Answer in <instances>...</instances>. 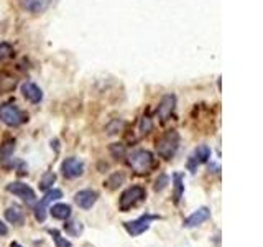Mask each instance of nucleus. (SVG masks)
Wrapping results in <instances>:
<instances>
[{
  "instance_id": "nucleus-1",
  "label": "nucleus",
  "mask_w": 263,
  "mask_h": 247,
  "mask_svg": "<svg viewBox=\"0 0 263 247\" xmlns=\"http://www.w3.org/2000/svg\"><path fill=\"white\" fill-rule=\"evenodd\" d=\"M129 165L135 173L147 175L155 168L156 161L150 150H135L133 154L129 155Z\"/></svg>"
},
{
  "instance_id": "nucleus-2",
  "label": "nucleus",
  "mask_w": 263,
  "mask_h": 247,
  "mask_svg": "<svg viewBox=\"0 0 263 247\" xmlns=\"http://www.w3.org/2000/svg\"><path fill=\"white\" fill-rule=\"evenodd\" d=\"M179 148V134L176 130H170V132L163 134V135L156 140V154L165 160L173 158Z\"/></svg>"
},
{
  "instance_id": "nucleus-3",
  "label": "nucleus",
  "mask_w": 263,
  "mask_h": 247,
  "mask_svg": "<svg viewBox=\"0 0 263 247\" xmlns=\"http://www.w3.org/2000/svg\"><path fill=\"white\" fill-rule=\"evenodd\" d=\"M0 120L8 127H18L28 120V115L13 102H5L3 106H0Z\"/></svg>"
},
{
  "instance_id": "nucleus-4",
  "label": "nucleus",
  "mask_w": 263,
  "mask_h": 247,
  "mask_svg": "<svg viewBox=\"0 0 263 247\" xmlns=\"http://www.w3.org/2000/svg\"><path fill=\"white\" fill-rule=\"evenodd\" d=\"M145 198H147V191H145L143 186H138V185L130 186V188H127L124 193H122L120 201H119V208H120V211L127 213V211L132 209L133 206L142 203Z\"/></svg>"
},
{
  "instance_id": "nucleus-5",
  "label": "nucleus",
  "mask_w": 263,
  "mask_h": 247,
  "mask_svg": "<svg viewBox=\"0 0 263 247\" xmlns=\"http://www.w3.org/2000/svg\"><path fill=\"white\" fill-rule=\"evenodd\" d=\"M156 219H160L158 214H142L138 219H135V221H127L124 223V227L125 231L129 232L132 237H137L140 234H143L145 231H148L150 226H152L153 221H156Z\"/></svg>"
},
{
  "instance_id": "nucleus-6",
  "label": "nucleus",
  "mask_w": 263,
  "mask_h": 247,
  "mask_svg": "<svg viewBox=\"0 0 263 247\" xmlns=\"http://www.w3.org/2000/svg\"><path fill=\"white\" fill-rule=\"evenodd\" d=\"M63 198V191L58 190V188H54V190H49L46 191V195H44L42 200H40V203L35 206V219L38 223H43L44 219H46V211H48V206L53 203V201H58Z\"/></svg>"
},
{
  "instance_id": "nucleus-7",
  "label": "nucleus",
  "mask_w": 263,
  "mask_h": 247,
  "mask_svg": "<svg viewBox=\"0 0 263 247\" xmlns=\"http://www.w3.org/2000/svg\"><path fill=\"white\" fill-rule=\"evenodd\" d=\"M5 190L8 193H12V195H15L18 198H22V200L25 201L28 206H33L35 201H36V193L31 186H28L26 183L23 181H13V183H8L5 186Z\"/></svg>"
},
{
  "instance_id": "nucleus-8",
  "label": "nucleus",
  "mask_w": 263,
  "mask_h": 247,
  "mask_svg": "<svg viewBox=\"0 0 263 247\" xmlns=\"http://www.w3.org/2000/svg\"><path fill=\"white\" fill-rule=\"evenodd\" d=\"M175 107H176V96H173V94H166V96H163L160 104H158V107H156L158 119H160L161 122H166V120L173 115Z\"/></svg>"
},
{
  "instance_id": "nucleus-9",
  "label": "nucleus",
  "mask_w": 263,
  "mask_h": 247,
  "mask_svg": "<svg viewBox=\"0 0 263 247\" xmlns=\"http://www.w3.org/2000/svg\"><path fill=\"white\" fill-rule=\"evenodd\" d=\"M61 172L66 178H69V180L78 178L84 173V161L79 160V158H74V157L66 158L61 165Z\"/></svg>"
},
{
  "instance_id": "nucleus-10",
  "label": "nucleus",
  "mask_w": 263,
  "mask_h": 247,
  "mask_svg": "<svg viewBox=\"0 0 263 247\" xmlns=\"http://www.w3.org/2000/svg\"><path fill=\"white\" fill-rule=\"evenodd\" d=\"M211 155H212V152H211L209 147H207V145H199L196 150H194V154L189 157V160H188L189 172H191V173L196 172L199 165L206 163V161L211 158Z\"/></svg>"
},
{
  "instance_id": "nucleus-11",
  "label": "nucleus",
  "mask_w": 263,
  "mask_h": 247,
  "mask_svg": "<svg viewBox=\"0 0 263 247\" xmlns=\"http://www.w3.org/2000/svg\"><path fill=\"white\" fill-rule=\"evenodd\" d=\"M209 218H211V209H209V208H206V206H202V208L196 209L193 214H189V216L184 219V221H183V226H184V227H188V229L197 227V226H201L202 223H206Z\"/></svg>"
},
{
  "instance_id": "nucleus-12",
  "label": "nucleus",
  "mask_w": 263,
  "mask_h": 247,
  "mask_svg": "<svg viewBox=\"0 0 263 247\" xmlns=\"http://www.w3.org/2000/svg\"><path fill=\"white\" fill-rule=\"evenodd\" d=\"M97 191L94 190H81L74 195V203L79 206L81 209H90L97 201Z\"/></svg>"
},
{
  "instance_id": "nucleus-13",
  "label": "nucleus",
  "mask_w": 263,
  "mask_h": 247,
  "mask_svg": "<svg viewBox=\"0 0 263 247\" xmlns=\"http://www.w3.org/2000/svg\"><path fill=\"white\" fill-rule=\"evenodd\" d=\"M22 94H23V97L26 101H30L31 104H38V102H42V99H43L42 89L36 86V84L30 83V81L22 84Z\"/></svg>"
},
{
  "instance_id": "nucleus-14",
  "label": "nucleus",
  "mask_w": 263,
  "mask_h": 247,
  "mask_svg": "<svg viewBox=\"0 0 263 247\" xmlns=\"http://www.w3.org/2000/svg\"><path fill=\"white\" fill-rule=\"evenodd\" d=\"M71 206L66 204V203H56L49 208V214L54 218V219H61V221H66V219L71 218Z\"/></svg>"
},
{
  "instance_id": "nucleus-15",
  "label": "nucleus",
  "mask_w": 263,
  "mask_h": 247,
  "mask_svg": "<svg viewBox=\"0 0 263 247\" xmlns=\"http://www.w3.org/2000/svg\"><path fill=\"white\" fill-rule=\"evenodd\" d=\"M20 3L25 10L31 13H40L46 10V7L49 5V0H20Z\"/></svg>"
},
{
  "instance_id": "nucleus-16",
  "label": "nucleus",
  "mask_w": 263,
  "mask_h": 247,
  "mask_svg": "<svg viewBox=\"0 0 263 247\" xmlns=\"http://www.w3.org/2000/svg\"><path fill=\"white\" fill-rule=\"evenodd\" d=\"M17 88V78L7 71L0 73V92H12Z\"/></svg>"
},
{
  "instance_id": "nucleus-17",
  "label": "nucleus",
  "mask_w": 263,
  "mask_h": 247,
  "mask_svg": "<svg viewBox=\"0 0 263 247\" xmlns=\"http://www.w3.org/2000/svg\"><path fill=\"white\" fill-rule=\"evenodd\" d=\"M5 219L10 224H23L25 221V214H23V211H22L18 206H10V208H7L5 211Z\"/></svg>"
},
{
  "instance_id": "nucleus-18",
  "label": "nucleus",
  "mask_w": 263,
  "mask_h": 247,
  "mask_svg": "<svg viewBox=\"0 0 263 247\" xmlns=\"http://www.w3.org/2000/svg\"><path fill=\"white\" fill-rule=\"evenodd\" d=\"M173 185H175V193H173L175 203L178 204L181 201V198H183V195H184V175L183 173L176 172L173 175Z\"/></svg>"
},
{
  "instance_id": "nucleus-19",
  "label": "nucleus",
  "mask_w": 263,
  "mask_h": 247,
  "mask_svg": "<svg viewBox=\"0 0 263 247\" xmlns=\"http://www.w3.org/2000/svg\"><path fill=\"white\" fill-rule=\"evenodd\" d=\"M48 234L53 237L54 246H56V247H72L71 241H67L66 237H63L58 229H48Z\"/></svg>"
},
{
  "instance_id": "nucleus-20",
  "label": "nucleus",
  "mask_w": 263,
  "mask_h": 247,
  "mask_svg": "<svg viewBox=\"0 0 263 247\" xmlns=\"http://www.w3.org/2000/svg\"><path fill=\"white\" fill-rule=\"evenodd\" d=\"M125 181V173L122 172H115L110 175V178L107 180V186L110 188V190H117L120 185H124Z\"/></svg>"
},
{
  "instance_id": "nucleus-21",
  "label": "nucleus",
  "mask_w": 263,
  "mask_h": 247,
  "mask_svg": "<svg viewBox=\"0 0 263 247\" xmlns=\"http://www.w3.org/2000/svg\"><path fill=\"white\" fill-rule=\"evenodd\" d=\"M153 129V120L150 117V114H143L142 119H140V124H138V130L142 135H147V134L152 132Z\"/></svg>"
},
{
  "instance_id": "nucleus-22",
  "label": "nucleus",
  "mask_w": 263,
  "mask_h": 247,
  "mask_svg": "<svg viewBox=\"0 0 263 247\" xmlns=\"http://www.w3.org/2000/svg\"><path fill=\"white\" fill-rule=\"evenodd\" d=\"M66 232L69 236H79L81 232H83V223H79V221H71V223H67L66 226Z\"/></svg>"
},
{
  "instance_id": "nucleus-23",
  "label": "nucleus",
  "mask_w": 263,
  "mask_h": 247,
  "mask_svg": "<svg viewBox=\"0 0 263 247\" xmlns=\"http://www.w3.org/2000/svg\"><path fill=\"white\" fill-rule=\"evenodd\" d=\"M54 181H56V175H54L53 172L44 173L42 181H40V188H42V190H49Z\"/></svg>"
},
{
  "instance_id": "nucleus-24",
  "label": "nucleus",
  "mask_w": 263,
  "mask_h": 247,
  "mask_svg": "<svg viewBox=\"0 0 263 247\" xmlns=\"http://www.w3.org/2000/svg\"><path fill=\"white\" fill-rule=\"evenodd\" d=\"M168 183H170V177H168V175H165V173H161L160 177L156 178V181H155V191L156 193H160V191H163L165 190V188L168 186Z\"/></svg>"
},
{
  "instance_id": "nucleus-25",
  "label": "nucleus",
  "mask_w": 263,
  "mask_h": 247,
  "mask_svg": "<svg viewBox=\"0 0 263 247\" xmlns=\"http://www.w3.org/2000/svg\"><path fill=\"white\" fill-rule=\"evenodd\" d=\"M13 55V48L10 43H5L2 42L0 43V61L7 60V58H10Z\"/></svg>"
},
{
  "instance_id": "nucleus-26",
  "label": "nucleus",
  "mask_w": 263,
  "mask_h": 247,
  "mask_svg": "<svg viewBox=\"0 0 263 247\" xmlns=\"http://www.w3.org/2000/svg\"><path fill=\"white\" fill-rule=\"evenodd\" d=\"M110 154L115 157V158H120V157L125 155V147L122 145V143H114V145L110 147Z\"/></svg>"
},
{
  "instance_id": "nucleus-27",
  "label": "nucleus",
  "mask_w": 263,
  "mask_h": 247,
  "mask_svg": "<svg viewBox=\"0 0 263 247\" xmlns=\"http://www.w3.org/2000/svg\"><path fill=\"white\" fill-rule=\"evenodd\" d=\"M122 125H124V124H122L120 120H114V122H112V124L107 127V132H109V134H117V132H119V130L122 129Z\"/></svg>"
},
{
  "instance_id": "nucleus-28",
  "label": "nucleus",
  "mask_w": 263,
  "mask_h": 247,
  "mask_svg": "<svg viewBox=\"0 0 263 247\" xmlns=\"http://www.w3.org/2000/svg\"><path fill=\"white\" fill-rule=\"evenodd\" d=\"M7 234H8L7 224H3V221H0V236H7Z\"/></svg>"
},
{
  "instance_id": "nucleus-29",
  "label": "nucleus",
  "mask_w": 263,
  "mask_h": 247,
  "mask_svg": "<svg viewBox=\"0 0 263 247\" xmlns=\"http://www.w3.org/2000/svg\"><path fill=\"white\" fill-rule=\"evenodd\" d=\"M10 247H22V246L18 244V242H12V244H10Z\"/></svg>"
}]
</instances>
